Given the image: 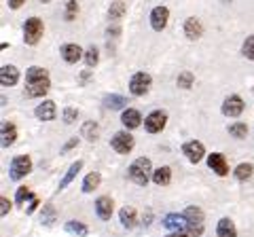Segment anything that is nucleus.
<instances>
[{"label": "nucleus", "instance_id": "nucleus-4", "mask_svg": "<svg viewBox=\"0 0 254 237\" xmlns=\"http://www.w3.org/2000/svg\"><path fill=\"white\" fill-rule=\"evenodd\" d=\"M32 172V159L28 155H19V157H15V159L11 161V165H9V176H11V180H21V178H26L28 174Z\"/></svg>", "mask_w": 254, "mask_h": 237}, {"label": "nucleus", "instance_id": "nucleus-2", "mask_svg": "<svg viewBox=\"0 0 254 237\" xmlns=\"http://www.w3.org/2000/svg\"><path fill=\"white\" fill-rule=\"evenodd\" d=\"M187 218V235L189 237H201L203 229H205V216L201 208H195V205H189V208L182 212Z\"/></svg>", "mask_w": 254, "mask_h": 237}, {"label": "nucleus", "instance_id": "nucleus-1", "mask_svg": "<svg viewBox=\"0 0 254 237\" xmlns=\"http://www.w3.org/2000/svg\"><path fill=\"white\" fill-rule=\"evenodd\" d=\"M153 161L148 159V157H140V159H136L131 165H129V180L133 184H138V186H146L148 184V180L153 178Z\"/></svg>", "mask_w": 254, "mask_h": 237}, {"label": "nucleus", "instance_id": "nucleus-34", "mask_svg": "<svg viewBox=\"0 0 254 237\" xmlns=\"http://www.w3.org/2000/svg\"><path fill=\"white\" fill-rule=\"evenodd\" d=\"M98 61H100V51L95 49V47H89V49L85 51V64L93 68V66H98Z\"/></svg>", "mask_w": 254, "mask_h": 237}, {"label": "nucleus", "instance_id": "nucleus-41", "mask_svg": "<svg viewBox=\"0 0 254 237\" xmlns=\"http://www.w3.org/2000/svg\"><path fill=\"white\" fill-rule=\"evenodd\" d=\"M0 203H2V208H0V214L6 216V214H9V210H11V201L6 199V197H2V199H0Z\"/></svg>", "mask_w": 254, "mask_h": 237}, {"label": "nucleus", "instance_id": "nucleus-38", "mask_svg": "<svg viewBox=\"0 0 254 237\" xmlns=\"http://www.w3.org/2000/svg\"><path fill=\"white\" fill-rule=\"evenodd\" d=\"M62 118H64V123H68V125H72L76 118H78V110L72 108V106H68V108H64V113H62Z\"/></svg>", "mask_w": 254, "mask_h": 237}, {"label": "nucleus", "instance_id": "nucleus-26", "mask_svg": "<svg viewBox=\"0 0 254 237\" xmlns=\"http://www.w3.org/2000/svg\"><path fill=\"white\" fill-rule=\"evenodd\" d=\"M47 78H49V72L41 66H32L26 72V83H38V81H47Z\"/></svg>", "mask_w": 254, "mask_h": 237}, {"label": "nucleus", "instance_id": "nucleus-15", "mask_svg": "<svg viewBox=\"0 0 254 237\" xmlns=\"http://www.w3.org/2000/svg\"><path fill=\"white\" fill-rule=\"evenodd\" d=\"M119 220H121V225L125 229H133L138 223V212L136 208H131V205H125V208L119 210Z\"/></svg>", "mask_w": 254, "mask_h": 237}, {"label": "nucleus", "instance_id": "nucleus-39", "mask_svg": "<svg viewBox=\"0 0 254 237\" xmlns=\"http://www.w3.org/2000/svg\"><path fill=\"white\" fill-rule=\"evenodd\" d=\"M78 13V0H66V19L72 21Z\"/></svg>", "mask_w": 254, "mask_h": 237}, {"label": "nucleus", "instance_id": "nucleus-5", "mask_svg": "<svg viewBox=\"0 0 254 237\" xmlns=\"http://www.w3.org/2000/svg\"><path fill=\"white\" fill-rule=\"evenodd\" d=\"M133 144H136V142H133V136H131L129 131H117L115 136H113V140H110V146H113L119 155L131 153Z\"/></svg>", "mask_w": 254, "mask_h": 237}, {"label": "nucleus", "instance_id": "nucleus-22", "mask_svg": "<svg viewBox=\"0 0 254 237\" xmlns=\"http://www.w3.org/2000/svg\"><path fill=\"white\" fill-rule=\"evenodd\" d=\"M64 231L70 235H76V237H87L89 235V227L83 225L81 220H68V223L64 225Z\"/></svg>", "mask_w": 254, "mask_h": 237}, {"label": "nucleus", "instance_id": "nucleus-28", "mask_svg": "<svg viewBox=\"0 0 254 237\" xmlns=\"http://www.w3.org/2000/svg\"><path fill=\"white\" fill-rule=\"evenodd\" d=\"M55 220H58V212H55V208H53L51 203H45V208L41 212V223L45 227H53Z\"/></svg>", "mask_w": 254, "mask_h": 237}, {"label": "nucleus", "instance_id": "nucleus-11", "mask_svg": "<svg viewBox=\"0 0 254 237\" xmlns=\"http://www.w3.org/2000/svg\"><path fill=\"white\" fill-rule=\"evenodd\" d=\"M113 210H115V201L110 199V197L102 195V197L95 199V214H98L100 220H104L106 223V220L113 218Z\"/></svg>", "mask_w": 254, "mask_h": 237}, {"label": "nucleus", "instance_id": "nucleus-16", "mask_svg": "<svg viewBox=\"0 0 254 237\" xmlns=\"http://www.w3.org/2000/svg\"><path fill=\"white\" fill-rule=\"evenodd\" d=\"M185 34H187L189 41H197V38H201V34H203L201 21L197 19V17H189L185 21Z\"/></svg>", "mask_w": 254, "mask_h": 237}, {"label": "nucleus", "instance_id": "nucleus-19", "mask_svg": "<svg viewBox=\"0 0 254 237\" xmlns=\"http://www.w3.org/2000/svg\"><path fill=\"white\" fill-rule=\"evenodd\" d=\"M62 58L66 59L68 64H76V61L83 58V49L74 43H68V45L62 47Z\"/></svg>", "mask_w": 254, "mask_h": 237}, {"label": "nucleus", "instance_id": "nucleus-3", "mask_svg": "<svg viewBox=\"0 0 254 237\" xmlns=\"http://www.w3.org/2000/svg\"><path fill=\"white\" fill-rule=\"evenodd\" d=\"M43 32L45 26L38 17H30L23 23V41H26V45H38V41L43 38Z\"/></svg>", "mask_w": 254, "mask_h": 237}, {"label": "nucleus", "instance_id": "nucleus-31", "mask_svg": "<svg viewBox=\"0 0 254 237\" xmlns=\"http://www.w3.org/2000/svg\"><path fill=\"white\" fill-rule=\"evenodd\" d=\"M104 106L110 108V110L125 108L127 106V98H123V96H106L104 98Z\"/></svg>", "mask_w": 254, "mask_h": 237}, {"label": "nucleus", "instance_id": "nucleus-37", "mask_svg": "<svg viewBox=\"0 0 254 237\" xmlns=\"http://www.w3.org/2000/svg\"><path fill=\"white\" fill-rule=\"evenodd\" d=\"M193 81H195V76L190 72H180L178 74V87H182V89H190V87H193Z\"/></svg>", "mask_w": 254, "mask_h": 237}, {"label": "nucleus", "instance_id": "nucleus-29", "mask_svg": "<svg viewBox=\"0 0 254 237\" xmlns=\"http://www.w3.org/2000/svg\"><path fill=\"white\" fill-rule=\"evenodd\" d=\"M98 133H100L98 123H93V121H87V123H83V127H81V136H83L85 140L95 142V140H98Z\"/></svg>", "mask_w": 254, "mask_h": 237}, {"label": "nucleus", "instance_id": "nucleus-7", "mask_svg": "<svg viewBox=\"0 0 254 237\" xmlns=\"http://www.w3.org/2000/svg\"><path fill=\"white\" fill-rule=\"evenodd\" d=\"M165 125H168V115H165L163 110H153V113L146 117V121H144V127H146L148 133L163 131Z\"/></svg>", "mask_w": 254, "mask_h": 237}, {"label": "nucleus", "instance_id": "nucleus-6", "mask_svg": "<svg viewBox=\"0 0 254 237\" xmlns=\"http://www.w3.org/2000/svg\"><path fill=\"white\" fill-rule=\"evenodd\" d=\"M150 83H153V78H150L148 72H136V74L129 78V91H131V96H144V93L150 89Z\"/></svg>", "mask_w": 254, "mask_h": 237}, {"label": "nucleus", "instance_id": "nucleus-14", "mask_svg": "<svg viewBox=\"0 0 254 237\" xmlns=\"http://www.w3.org/2000/svg\"><path fill=\"white\" fill-rule=\"evenodd\" d=\"M49 87H51V83H49V78L47 81H38V83H26V98H43L47 91H49Z\"/></svg>", "mask_w": 254, "mask_h": 237}, {"label": "nucleus", "instance_id": "nucleus-42", "mask_svg": "<svg viewBox=\"0 0 254 237\" xmlns=\"http://www.w3.org/2000/svg\"><path fill=\"white\" fill-rule=\"evenodd\" d=\"M38 203H41V201H38V197L34 195V197H32V199H30V205L26 208V214H32V212H34V210L38 208Z\"/></svg>", "mask_w": 254, "mask_h": 237}, {"label": "nucleus", "instance_id": "nucleus-43", "mask_svg": "<svg viewBox=\"0 0 254 237\" xmlns=\"http://www.w3.org/2000/svg\"><path fill=\"white\" fill-rule=\"evenodd\" d=\"M23 2H26V0H9V6H11V9H19Z\"/></svg>", "mask_w": 254, "mask_h": 237}, {"label": "nucleus", "instance_id": "nucleus-33", "mask_svg": "<svg viewBox=\"0 0 254 237\" xmlns=\"http://www.w3.org/2000/svg\"><path fill=\"white\" fill-rule=\"evenodd\" d=\"M229 133L237 140H244L246 136H248V125L246 123H233V125H229Z\"/></svg>", "mask_w": 254, "mask_h": 237}, {"label": "nucleus", "instance_id": "nucleus-40", "mask_svg": "<svg viewBox=\"0 0 254 237\" xmlns=\"http://www.w3.org/2000/svg\"><path fill=\"white\" fill-rule=\"evenodd\" d=\"M78 144V138H70L68 142H66V144H64L62 146V153H68V151H72V148Z\"/></svg>", "mask_w": 254, "mask_h": 237}, {"label": "nucleus", "instance_id": "nucleus-45", "mask_svg": "<svg viewBox=\"0 0 254 237\" xmlns=\"http://www.w3.org/2000/svg\"><path fill=\"white\" fill-rule=\"evenodd\" d=\"M150 218H153V212H150V210H148V214H146V212H144V225H150Z\"/></svg>", "mask_w": 254, "mask_h": 237}, {"label": "nucleus", "instance_id": "nucleus-10", "mask_svg": "<svg viewBox=\"0 0 254 237\" xmlns=\"http://www.w3.org/2000/svg\"><path fill=\"white\" fill-rule=\"evenodd\" d=\"M168 19H170V9L168 6H155L153 11H150V26L157 32H161L168 26Z\"/></svg>", "mask_w": 254, "mask_h": 237}, {"label": "nucleus", "instance_id": "nucleus-12", "mask_svg": "<svg viewBox=\"0 0 254 237\" xmlns=\"http://www.w3.org/2000/svg\"><path fill=\"white\" fill-rule=\"evenodd\" d=\"M208 168L216 174V176H227V174H229L227 159H225V155H220V153L208 155Z\"/></svg>", "mask_w": 254, "mask_h": 237}, {"label": "nucleus", "instance_id": "nucleus-21", "mask_svg": "<svg viewBox=\"0 0 254 237\" xmlns=\"http://www.w3.org/2000/svg\"><path fill=\"white\" fill-rule=\"evenodd\" d=\"M15 140H17V127L11 121H4L2 123V148H9L11 144H15Z\"/></svg>", "mask_w": 254, "mask_h": 237}, {"label": "nucleus", "instance_id": "nucleus-23", "mask_svg": "<svg viewBox=\"0 0 254 237\" xmlns=\"http://www.w3.org/2000/svg\"><path fill=\"white\" fill-rule=\"evenodd\" d=\"M153 182L157 186H168L172 182V168H168V165H163V168H157L153 172Z\"/></svg>", "mask_w": 254, "mask_h": 237}, {"label": "nucleus", "instance_id": "nucleus-32", "mask_svg": "<svg viewBox=\"0 0 254 237\" xmlns=\"http://www.w3.org/2000/svg\"><path fill=\"white\" fill-rule=\"evenodd\" d=\"M125 15V4L123 2H113L110 4V9H108V17H110V21H119Z\"/></svg>", "mask_w": 254, "mask_h": 237}, {"label": "nucleus", "instance_id": "nucleus-46", "mask_svg": "<svg viewBox=\"0 0 254 237\" xmlns=\"http://www.w3.org/2000/svg\"><path fill=\"white\" fill-rule=\"evenodd\" d=\"M41 2H51V0H41Z\"/></svg>", "mask_w": 254, "mask_h": 237}, {"label": "nucleus", "instance_id": "nucleus-36", "mask_svg": "<svg viewBox=\"0 0 254 237\" xmlns=\"http://www.w3.org/2000/svg\"><path fill=\"white\" fill-rule=\"evenodd\" d=\"M242 53H244V58H248V59L254 61V36H248V38L244 41V45H242Z\"/></svg>", "mask_w": 254, "mask_h": 237}, {"label": "nucleus", "instance_id": "nucleus-17", "mask_svg": "<svg viewBox=\"0 0 254 237\" xmlns=\"http://www.w3.org/2000/svg\"><path fill=\"white\" fill-rule=\"evenodd\" d=\"M121 123L125 125L127 129H136L142 125V117L136 108H125L123 110V115H121Z\"/></svg>", "mask_w": 254, "mask_h": 237}, {"label": "nucleus", "instance_id": "nucleus-30", "mask_svg": "<svg viewBox=\"0 0 254 237\" xmlns=\"http://www.w3.org/2000/svg\"><path fill=\"white\" fill-rule=\"evenodd\" d=\"M233 174H235V178L240 180V182H246V180H250V178H252L254 168H252L250 163H240V165L235 168V172H233Z\"/></svg>", "mask_w": 254, "mask_h": 237}, {"label": "nucleus", "instance_id": "nucleus-44", "mask_svg": "<svg viewBox=\"0 0 254 237\" xmlns=\"http://www.w3.org/2000/svg\"><path fill=\"white\" fill-rule=\"evenodd\" d=\"M165 237H189V235H187V231H174V233L165 235Z\"/></svg>", "mask_w": 254, "mask_h": 237}, {"label": "nucleus", "instance_id": "nucleus-35", "mask_svg": "<svg viewBox=\"0 0 254 237\" xmlns=\"http://www.w3.org/2000/svg\"><path fill=\"white\" fill-rule=\"evenodd\" d=\"M32 197H34V193H32L28 186H19L17 193H15V203H26L32 199Z\"/></svg>", "mask_w": 254, "mask_h": 237}, {"label": "nucleus", "instance_id": "nucleus-18", "mask_svg": "<svg viewBox=\"0 0 254 237\" xmlns=\"http://www.w3.org/2000/svg\"><path fill=\"white\" fill-rule=\"evenodd\" d=\"M19 81V70L15 66H2L0 68V83L2 87H13Z\"/></svg>", "mask_w": 254, "mask_h": 237}, {"label": "nucleus", "instance_id": "nucleus-24", "mask_svg": "<svg viewBox=\"0 0 254 237\" xmlns=\"http://www.w3.org/2000/svg\"><path fill=\"white\" fill-rule=\"evenodd\" d=\"M216 235L218 237H237V229L233 225L231 218H220L218 227H216Z\"/></svg>", "mask_w": 254, "mask_h": 237}, {"label": "nucleus", "instance_id": "nucleus-27", "mask_svg": "<svg viewBox=\"0 0 254 237\" xmlns=\"http://www.w3.org/2000/svg\"><path fill=\"white\" fill-rule=\"evenodd\" d=\"M100 182H102L100 172H91V174H87L85 180H83V193H93L95 188L100 186Z\"/></svg>", "mask_w": 254, "mask_h": 237}, {"label": "nucleus", "instance_id": "nucleus-25", "mask_svg": "<svg viewBox=\"0 0 254 237\" xmlns=\"http://www.w3.org/2000/svg\"><path fill=\"white\" fill-rule=\"evenodd\" d=\"M81 170H83V161H81V159L74 161L72 165H70L68 172H66V176H64V178H62V182H60V191H62V188H66L70 182H72V180L76 178V174L81 172Z\"/></svg>", "mask_w": 254, "mask_h": 237}, {"label": "nucleus", "instance_id": "nucleus-8", "mask_svg": "<svg viewBox=\"0 0 254 237\" xmlns=\"http://www.w3.org/2000/svg\"><path fill=\"white\" fill-rule=\"evenodd\" d=\"M244 108H246V104L240 96H229V98H225V102H222V115L231 117V118L240 117L244 113Z\"/></svg>", "mask_w": 254, "mask_h": 237}, {"label": "nucleus", "instance_id": "nucleus-9", "mask_svg": "<svg viewBox=\"0 0 254 237\" xmlns=\"http://www.w3.org/2000/svg\"><path fill=\"white\" fill-rule=\"evenodd\" d=\"M182 153H185V157L190 163H199L205 157V146L201 144V142H197V140H190V142H187V144L182 146Z\"/></svg>", "mask_w": 254, "mask_h": 237}, {"label": "nucleus", "instance_id": "nucleus-13", "mask_svg": "<svg viewBox=\"0 0 254 237\" xmlns=\"http://www.w3.org/2000/svg\"><path fill=\"white\" fill-rule=\"evenodd\" d=\"M34 115H36V118H41V121H53L55 115H58V110H55V102H51V100L41 102V104L36 106Z\"/></svg>", "mask_w": 254, "mask_h": 237}, {"label": "nucleus", "instance_id": "nucleus-20", "mask_svg": "<svg viewBox=\"0 0 254 237\" xmlns=\"http://www.w3.org/2000/svg\"><path fill=\"white\" fill-rule=\"evenodd\" d=\"M163 227L172 229V231H185L187 229V218H185V214H168L163 218Z\"/></svg>", "mask_w": 254, "mask_h": 237}]
</instances>
